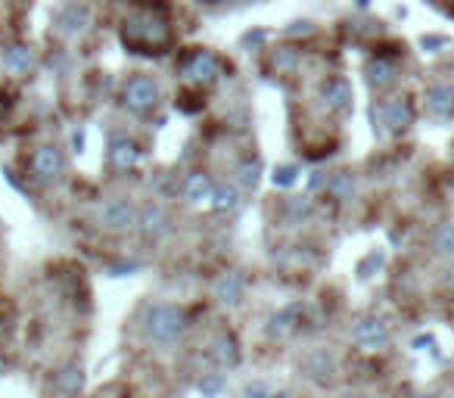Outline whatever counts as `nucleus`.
Segmentation results:
<instances>
[{
	"mask_svg": "<svg viewBox=\"0 0 454 398\" xmlns=\"http://www.w3.org/2000/svg\"><path fill=\"white\" fill-rule=\"evenodd\" d=\"M0 374H4V358H0Z\"/></svg>",
	"mask_w": 454,
	"mask_h": 398,
	"instance_id": "nucleus-26",
	"label": "nucleus"
},
{
	"mask_svg": "<svg viewBox=\"0 0 454 398\" xmlns=\"http://www.w3.org/2000/svg\"><path fill=\"white\" fill-rule=\"evenodd\" d=\"M140 231L150 234V236H159L168 231V215L162 211L159 206H147L140 211Z\"/></svg>",
	"mask_w": 454,
	"mask_h": 398,
	"instance_id": "nucleus-11",
	"label": "nucleus"
},
{
	"mask_svg": "<svg viewBox=\"0 0 454 398\" xmlns=\"http://www.w3.org/2000/svg\"><path fill=\"white\" fill-rule=\"evenodd\" d=\"M122 100H125V106L131 109V112H147V109L156 106L159 88H156V81H153V78H147V75H134L131 81H125Z\"/></svg>",
	"mask_w": 454,
	"mask_h": 398,
	"instance_id": "nucleus-2",
	"label": "nucleus"
},
{
	"mask_svg": "<svg viewBox=\"0 0 454 398\" xmlns=\"http://www.w3.org/2000/svg\"><path fill=\"white\" fill-rule=\"evenodd\" d=\"M426 109H430L433 115H448L454 109V90L448 84H433V88L426 90Z\"/></svg>",
	"mask_w": 454,
	"mask_h": 398,
	"instance_id": "nucleus-9",
	"label": "nucleus"
},
{
	"mask_svg": "<svg viewBox=\"0 0 454 398\" xmlns=\"http://www.w3.org/2000/svg\"><path fill=\"white\" fill-rule=\"evenodd\" d=\"M296 315H299V305H293V308H287V311H280V315L271 320V333H287V330L293 327L289 320H293Z\"/></svg>",
	"mask_w": 454,
	"mask_h": 398,
	"instance_id": "nucleus-18",
	"label": "nucleus"
},
{
	"mask_svg": "<svg viewBox=\"0 0 454 398\" xmlns=\"http://www.w3.org/2000/svg\"><path fill=\"white\" fill-rule=\"evenodd\" d=\"M184 72L190 75L193 81H200V84H209V81H215V75H218V59L209 53V50H196V53L187 59V66H184Z\"/></svg>",
	"mask_w": 454,
	"mask_h": 398,
	"instance_id": "nucleus-4",
	"label": "nucleus"
},
{
	"mask_svg": "<svg viewBox=\"0 0 454 398\" xmlns=\"http://www.w3.org/2000/svg\"><path fill=\"white\" fill-rule=\"evenodd\" d=\"M31 172L38 181H53V177L63 172V156H59V150L53 147H41L34 150L31 156Z\"/></svg>",
	"mask_w": 454,
	"mask_h": 398,
	"instance_id": "nucleus-3",
	"label": "nucleus"
},
{
	"mask_svg": "<svg viewBox=\"0 0 454 398\" xmlns=\"http://www.w3.org/2000/svg\"><path fill=\"white\" fill-rule=\"evenodd\" d=\"M274 184H277V187H289V184H296V168L293 165L277 168V172H274Z\"/></svg>",
	"mask_w": 454,
	"mask_h": 398,
	"instance_id": "nucleus-20",
	"label": "nucleus"
},
{
	"mask_svg": "<svg viewBox=\"0 0 454 398\" xmlns=\"http://www.w3.org/2000/svg\"><path fill=\"white\" fill-rule=\"evenodd\" d=\"M218 386H221V379H205V383H202V389H205V392H215Z\"/></svg>",
	"mask_w": 454,
	"mask_h": 398,
	"instance_id": "nucleus-25",
	"label": "nucleus"
},
{
	"mask_svg": "<svg viewBox=\"0 0 454 398\" xmlns=\"http://www.w3.org/2000/svg\"><path fill=\"white\" fill-rule=\"evenodd\" d=\"M321 97H324V103H327L333 112H346V109L352 106V88H349L342 78H333V81L324 84Z\"/></svg>",
	"mask_w": 454,
	"mask_h": 398,
	"instance_id": "nucleus-6",
	"label": "nucleus"
},
{
	"mask_svg": "<svg viewBox=\"0 0 454 398\" xmlns=\"http://www.w3.org/2000/svg\"><path fill=\"white\" fill-rule=\"evenodd\" d=\"M239 181H243L246 187H252V184L259 181V162H252V165H243V172H239Z\"/></svg>",
	"mask_w": 454,
	"mask_h": 398,
	"instance_id": "nucleus-22",
	"label": "nucleus"
},
{
	"mask_svg": "<svg viewBox=\"0 0 454 398\" xmlns=\"http://www.w3.org/2000/svg\"><path fill=\"white\" fill-rule=\"evenodd\" d=\"M239 293H243V277L239 274H227L225 281L218 283V302H237L239 299Z\"/></svg>",
	"mask_w": 454,
	"mask_h": 398,
	"instance_id": "nucleus-13",
	"label": "nucleus"
},
{
	"mask_svg": "<svg viewBox=\"0 0 454 398\" xmlns=\"http://www.w3.org/2000/svg\"><path fill=\"white\" fill-rule=\"evenodd\" d=\"M184 311L175 305H153L147 311V333L156 342H171L175 336L184 333Z\"/></svg>",
	"mask_w": 454,
	"mask_h": 398,
	"instance_id": "nucleus-1",
	"label": "nucleus"
},
{
	"mask_svg": "<svg viewBox=\"0 0 454 398\" xmlns=\"http://www.w3.org/2000/svg\"><path fill=\"white\" fill-rule=\"evenodd\" d=\"M109 162H113L118 172H128V168H134L140 162V150H137V143H131V140H115L113 147H109Z\"/></svg>",
	"mask_w": 454,
	"mask_h": 398,
	"instance_id": "nucleus-8",
	"label": "nucleus"
},
{
	"mask_svg": "<svg viewBox=\"0 0 454 398\" xmlns=\"http://www.w3.org/2000/svg\"><path fill=\"white\" fill-rule=\"evenodd\" d=\"M367 78H371L373 84H386V81H392V66H389V63H383V59H376V63L367 66Z\"/></svg>",
	"mask_w": 454,
	"mask_h": 398,
	"instance_id": "nucleus-17",
	"label": "nucleus"
},
{
	"mask_svg": "<svg viewBox=\"0 0 454 398\" xmlns=\"http://www.w3.org/2000/svg\"><path fill=\"white\" fill-rule=\"evenodd\" d=\"M6 66H13V69H29V66H31V50L29 47H10V50H6Z\"/></svg>",
	"mask_w": 454,
	"mask_h": 398,
	"instance_id": "nucleus-15",
	"label": "nucleus"
},
{
	"mask_svg": "<svg viewBox=\"0 0 454 398\" xmlns=\"http://www.w3.org/2000/svg\"><path fill=\"white\" fill-rule=\"evenodd\" d=\"M215 361L221 364V367H234V364L239 361V349H237V340H234V336H218V342H215Z\"/></svg>",
	"mask_w": 454,
	"mask_h": 398,
	"instance_id": "nucleus-12",
	"label": "nucleus"
},
{
	"mask_svg": "<svg viewBox=\"0 0 454 398\" xmlns=\"http://www.w3.org/2000/svg\"><path fill=\"white\" fill-rule=\"evenodd\" d=\"M78 383H81V370L68 367V370H66V377H63V389H75Z\"/></svg>",
	"mask_w": 454,
	"mask_h": 398,
	"instance_id": "nucleus-23",
	"label": "nucleus"
},
{
	"mask_svg": "<svg viewBox=\"0 0 454 398\" xmlns=\"http://www.w3.org/2000/svg\"><path fill=\"white\" fill-rule=\"evenodd\" d=\"M215 206H218V209H234V206H237V190H234V187H225V190H218V199H215Z\"/></svg>",
	"mask_w": 454,
	"mask_h": 398,
	"instance_id": "nucleus-21",
	"label": "nucleus"
},
{
	"mask_svg": "<svg viewBox=\"0 0 454 398\" xmlns=\"http://www.w3.org/2000/svg\"><path fill=\"white\" fill-rule=\"evenodd\" d=\"M380 118H383V125H389L392 131H401V128H408L411 125V106H408V100H383L380 103Z\"/></svg>",
	"mask_w": 454,
	"mask_h": 398,
	"instance_id": "nucleus-5",
	"label": "nucleus"
},
{
	"mask_svg": "<svg viewBox=\"0 0 454 398\" xmlns=\"http://www.w3.org/2000/svg\"><path fill=\"white\" fill-rule=\"evenodd\" d=\"M327 190L336 197H346V193H352V181H349V174H333L327 181Z\"/></svg>",
	"mask_w": 454,
	"mask_h": 398,
	"instance_id": "nucleus-19",
	"label": "nucleus"
},
{
	"mask_svg": "<svg viewBox=\"0 0 454 398\" xmlns=\"http://www.w3.org/2000/svg\"><path fill=\"white\" fill-rule=\"evenodd\" d=\"M355 342H361V345H383L386 342V336H389V330H386V324L383 320H376V318H367V320H361V324L355 327Z\"/></svg>",
	"mask_w": 454,
	"mask_h": 398,
	"instance_id": "nucleus-7",
	"label": "nucleus"
},
{
	"mask_svg": "<svg viewBox=\"0 0 454 398\" xmlns=\"http://www.w3.org/2000/svg\"><path fill=\"white\" fill-rule=\"evenodd\" d=\"M100 221L106 224V227H128L134 221V211L128 202H106L100 211Z\"/></svg>",
	"mask_w": 454,
	"mask_h": 398,
	"instance_id": "nucleus-10",
	"label": "nucleus"
},
{
	"mask_svg": "<svg viewBox=\"0 0 454 398\" xmlns=\"http://www.w3.org/2000/svg\"><path fill=\"white\" fill-rule=\"evenodd\" d=\"M435 249L439 252H445V256H448V252H454V224H442L439 231H435Z\"/></svg>",
	"mask_w": 454,
	"mask_h": 398,
	"instance_id": "nucleus-16",
	"label": "nucleus"
},
{
	"mask_svg": "<svg viewBox=\"0 0 454 398\" xmlns=\"http://www.w3.org/2000/svg\"><path fill=\"white\" fill-rule=\"evenodd\" d=\"M277 63H280V66H293V63H296V53H293V50H284V53L277 56Z\"/></svg>",
	"mask_w": 454,
	"mask_h": 398,
	"instance_id": "nucleus-24",
	"label": "nucleus"
},
{
	"mask_svg": "<svg viewBox=\"0 0 454 398\" xmlns=\"http://www.w3.org/2000/svg\"><path fill=\"white\" fill-rule=\"evenodd\" d=\"M187 197H190L193 202H202L212 197V181L205 174H193L190 181H187Z\"/></svg>",
	"mask_w": 454,
	"mask_h": 398,
	"instance_id": "nucleus-14",
	"label": "nucleus"
}]
</instances>
